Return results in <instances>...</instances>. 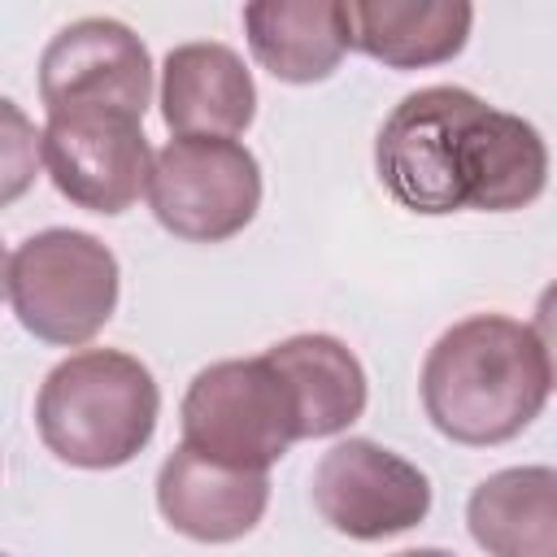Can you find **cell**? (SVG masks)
I'll return each instance as SVG.
<instances>
[{
  "label": "cell",
  "instance_id": "cell-1",
  "mask_svg": "<svg viewBox=\"0 0 557 557\" xmlns=\"http://www.w3.org/2000/svg\"><path fill=\"white\" fill-rule=\"evenodd\" d=\"M374 174L383 191L422 218L461 209H527L548 183L540 131L466 87H418L379 126Z\"/></svg>",
  "mask_w": 557,
  "mask_h": 557
},
{
  "label": "cell",
  "instance_id": "cell-2",
  "mask_svg": "<svg viewBox=\"0 0 557 557\" xmlns=\"http://www.w3.org/2000/svg\"><path fill=\"white\" fill-rule=\"evenodd\" d=\"M553 392L544 348L531 326L505 313L453 322L422 361V409L431 426L470 448L527 431Z\"/></svg>",
  "mask_w": 557,
  "mask_h": 557
},
{
  "label": "cell",
  "instance_id": "cell-3",
  "mask_svg": "<svg viewBox=\"0 0 557 557\" xmlns=\"http://www.w3.org/2000/svg\"><path fill=\"white\" fill-rule=\"evenodd\" d=\"M161 392L152 370L117 348H83L48 370L35 426L52 457L78 470H113L139 457L157 431Z\"/></svg>",
  "mask_w": 557,
  "mask_h": 557
},
{
  "label": "cell",
  "instance_id": "cell-4",
  "mask_svg": "<svg viewBox=\"0 0 557 557\" xmlns=\"http://www.w3.org/2000/svg\"><path fill=\"white\" fill-rule=\"evenodd\" d=\"M117 257L87 231L48 226L4 261V296L17 322L57 348L87 344L117 309Z\"/></svg>",
  "mask_w": 557,
  "mask_h": 557
},
{
  "label": "cell",
  "instance_id": "cell-5",
  "mask_svg": "<svg viewBox=\"0 0 557 557\" xmlns=\"http://www.w3.org/2000/svg\"><path fill=\"white\" fill-rule=\"evenodd\" d=\"M178 418L183 444L239 470H270L300 440L292 383L265 352L205 366L187 383Z\"/></svg>",
  "mask_w": 557,
  "mask_h": 557
},
{
  "label": "cell",
  "instance_id": "cell-6",
  "mask_svg": "<svg viewBox=\"0 0 557 557\" xmlns=\"http://www.w3.org/2000/svg\"><path fill=\"white\" fill-rule=\"evenodd\" d=\"M157 222L187 244H222L261 209V165L239 139L174 135L148 174Z\"/></svg>",
  "mask_w": 557,
  "mask_h": 557
},
{
  "label": "cell",
  "instance_id": "cell-7",
  "mask_svg": "<svg viewBox=\"0 0 557 557\" xmlns=\"http://www.w3.org/2000/svg\"><path fill=\"white\" fill-rule=\"evenodd\" d=\"M52 187L87 213H126L148 191L152 152L144 117L126 109H61L44 126Z\"/></svg>",
  "mask_w": 557,
  "mask_h": 557
},
{
  "label": "cell",
  "instance_id": "cell-8",
  "mask_svg": "<svg viewBox=\"0 0 557 557\" xmlns=\"http://www.w3.org/2000/svg\"><path fill=\"white\" fill-rule=\"evenodd\" d=\"M313 509L348 540H387L431 513L426 474L374 440H339L313 466Z\"/></svg>",
  "mask_w": 557,
  "mask_h": 557
},
{
  "label": "cell",
  "instance_id": "cell-9",
  "mask_svg": "<svg viewBox=\"0 0 557 557\" xmlns=\"http://www.w3.org/2000/svg\"><path fill=\"white\" fill-rule=\"evenodd\" d=\"M152 61L144 39L117 17H78L61 26L39 57V100L61 109H126L144 117Z\"/></svg>",
  "mask_w": 557,
  "mask_h": 557
},
{
  "label": "cell",
  "instance_id": "cell-10",
  "mask_svg": "<svg viewBox=\"0 0 557 557\" xmlns=\"http://www.w3.org/2000/svg\"><path fill=\"white\" fill-rule=\"evenodd\" d=\"M270 505L265 470H239L178 444L157 470V509L161 518L200 544L244 540Z\"/></svg>",
  "mask_w": 557,
  "mask_h": 557
},
{
  "label": "cell",
  "instance_id": "cell-11",
  "mask_svg": "<svg viewBox=\"0 0 557 557\" xmlns=\"http://www.w3.org/2000/svg\"><path fill=\"white\" fill-rule=\"evenodd\" d=\"M257 113L244 57L226 44H178L161 61V117L174 135L235 139Z\"/></svg>",
  "mask_w": 557,
  "mask_h": 557
},
{
  "label": "cell",
  "instance_id": "cell-12",
  "mask_svg": "<svg viewBox=\"0 0 557 557\" xmlns=\"http://www.w3.org/2000/svg\"><path fill=\"white\" fill-rule=\"evenodd\" d=\"M244 30L278 83H322L352 48L344 0H257L244 9Z\"/></svg>",
  "mask_w": 557,
  "mask_h": 557
},
{
  "label": "cell",
  "instance_id": "cell-13",
  "mask_svg": "<svg viewBox=\"0 0 557 557\" xmlns=\"http://www.w3.org/2000/svg\"><path fill=\"white\" fill-rule=\"evenodd\" d=\"M466 527L487 557H557V470L509 466L466 500Z\"/></svg>",
  "mask_w": 557,
  "mask_h": 557
},
{
  "label": "cell",
  "instance_id": "cell-14",
  "mask_svg": "<svg viewBox=\"0 0 557 557\" xmlns=\"http://www.w3.org/2000/svg\"><path fill=\"white\" fill-rule=\"evenodd\" d=\"M344 9L352 48L392 70L453 61L474 22L466 0H348Z\"/></svg>",
  "mask_w": 557,
  "mask_h": 557
},
{
  "label": "cell",
  "instance_id": "cell-15",
  "mask_svg": "<svg viewBox=\"0 0 557 557\" xmlns=\"http://www.w3.org/2000/svg\"><path fill=\"white\" fill-rule=\"evenodd\" d=\"M265 357L292 383L300 409V440H326L348 431L366 409V370L335 335H292L265 348Z\"/></svg>",
  "mask_w": 557,
  "mask_h": 557
},
{
  "label": "cell",
  "instance_id": "cell-16",
  "mask_svg": "<svg viewBox=\"0 0 557 557\" xmlns=\"http://www.w3.org/2000/svg\"><path fill=\"white\" fill-rule=\"evenodd\" d=\"M531 331H535V339H540V348H544V361H548V379H553V387H557V278H553V283L540 292Z\"/></svg>",
  "mask_w": 557,
  "mask_h": 557
},
{
  "label": "cell",
  "instance_id": "cell-17",
  "mask_svg": "<svg viewBox=\"0 0 557 557\" xmlns=\"http://www.w3.org/2000/svg\"><path fill=\"white\" fill-rule=\"evenodd\" d=\"M392 557H453L444 548H405V553H392Z\"/></svg>",
  "mask_w": 557,
  "mask_h": 557
}]
</instances>
